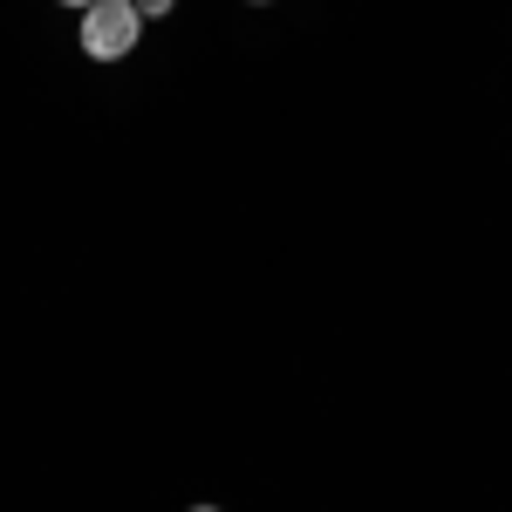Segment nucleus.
Instances as JSON below:
<instances>
[{"mask_svg": "<svg viewBox=\"0 0 512 512\" xmlns=\"http://www.w3.org/2000/svg\"><path fill=\"white\" fill-rule=\"evenodd\" d=\"M144 35V14H137V0H96L89 14H82V48L96 55V62H117L130 55Z\"/></svg>", "mask_w": 512, "mask_h": 512, "instance_id": "f257e3e1", "label": "nucleus"}, {"mask_svg": "<svg viewBox=\"0 0 512 512\" xmlns=\"http://www.w3.org/2000/svg\"><path fill=\"white\" fill-rule=\"evenodd\" d=\"M137 14H144V21H158V14H171V0H137Z\"/></svg>", "mask_w": 512, "mask_h": 512, "instance_id": "f03ea898", "label": "nucleus"}, {"mask_svg": "<svg viewBox=\"0 0 512 512\" xmlns=\"http://www.w3.org/2000/svg\"><path fill=\"white\" fill-rule=\"evenodd\" d=\"M62 7H82V14H89V7H96V0H62Z\"/></svg>", "mask_w": 512, "mask_h": 512, "instance_id": "7ed1b4c3", "label": "nucleus"}, {"mask_svg": "<svg viewBox=\"0 0 512 512\" xmlns=\"http://www.w3.org/2000/svg\"><path fill=\"white\" fill-rule=\"evenodd\" d=\"M192 512H219V506H192Z\"/></svg>", "mask_w": 512, "mask_h": 512, "instance_id": "20e7f679", "label": "nucleus"}]
</instances>
